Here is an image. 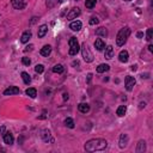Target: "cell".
Returning a JSON list of instances; mask_svg holds the SVG:
<instances>
[{
    "label": "cell",
    "mask_w": 153,
    "mask_h": 153,
    "mask_svg": "<svg viewBox=\"0 0 153 153\" xmlns=\"http://www.w3.org/2000/svg\"><path fill=\"white\" fill-rule=\"evenodd\" d=\"M20 93V90L17 86H10L4 91V96H12V95H18Z\"/></svg>",
    "instance_id": "ba28073f"
},
{
    "label": "cell",
    "mask_w": 153,
    "mask_h": 153,
    "mask_svg": "<svg viewBox=\"0 0 153 153\" xmlns=\"http://www.w3.org/2000/svg\"><path fill=\"white\" fill-rule=\"evenodd\" d=\"M33 48H34V46H33V44H30V46H28L24 50H25V52H30V50H33Z\"/></svg>",
    "instance_id": "e575fe53"
},
{
    "label": "cell",
    "mask_w": 153,
    "mask_h": 153,
    "mask_svg": "<svg viewBox=\"0 0 153 153\" xmlns=\"http://www.w3.org/2000/svg\"><path fill=\"white\" fill-rule=\"evenodd\" d=\"M66 99H68V95H63V101H66Z\"/></svg>",
    "instance_id": "f35d334b"
},
{
    "label": "cell",
    "mask_w": 153,
    "mask_h": 153,
    "mask_svg": "<svg viewBox=\"0 0 153 153\" xmlns=\"http://www.w3.org/2000/svg\"><path fill=\"white\" fill-rule=\"evenodd\" d=\"M91 79H92V74H91V73H88V74H87V83H90V82H91Z\"/></svg>",
    "instance_id": "d590c367"
},
{
    "label": "cell",
    "mask_w": 153,
    "mask_h": 153,
    "mask_svg": "<svg viewBox=\"0 0 153 153\" xmlns=\"http://www.w3.org/2000/svg\"><path fill=\"white\" fill-rule=\"evenodd\" d=\"M48 33V27L46 25V24H43V25H41L38 28V33H37V36L39 37V38H42V37H44L46 36V34Z\"/></svg>",
    "instance_id": "5bb4252c"
},
{
    "label": "cell",
    "mask_w": 153,
    "mask_h": 153,
    "mask_svg": "<svg viewBox=\"0 0 153 153\" xmlns=\"http://www.w3.org/2000/svg\"><path fill=\"white\" fill-rule=\"evenodd\" d=\"M75 1H79V0H75Z\"/></svg>",
    "instance_id": "f6af8a7d"
},
{
    "label": "cell",
    "mask_w": 153,
    "mask_h": 153,
    "mask_svg": "<svg viewBox=\"0 0 153 153\" xmlns=\"http://www.w3.org/2000/svg\"><path fill=\"white\" fill-rule=\"evenodd\" d=\"M25 93L29 96V97H31V98H35L36 96H37V91H36V88H34V87H29V88H27Z\"/></svg>",
    "instance_id": "cb8c5ba5"
},
{
    "label": "cell",
    "mask_w": 153,
    "mask_h": 153,
    "mask_svg": "<svg viewBox=\"0 0 153 153\" xmlns=\"http://www.w3.org/2000/svg\"><path fill=\"white\" fill-rule=\"evenodd\" d=\"M59 3H60V0H46V5L48 9H54Z\"/></svg>",
    "instance_id": "603a6c76"
},
{
    "label": "cell",
    "mask_w": 153,
    "mask_h": 153,
    "mask_svg": "<svg viewBox=\"0 0 153 153\" xmlns=\"http://www.w3.org/2000/svg\"><path fill=\"white\" fill-rule=\"evenodd\" d=\"M98 23H99V19L97 17H91V19H90L91 25H96V24H98Z\"/></svg>",
    "instance_id": "1f68e13d"
},
{
    "label": "cell",
    "mask_w": 153,
    "mask_h": 153,
    "mask_svg": "<svg viewBox=\"0 0 153 153\" xmlns=\"http://www.w3.org/2000/svg\"><path fill=\"white\" fill-rule=\"evenodd\" d=\"M5 132H6L5 127H4V126H1V127H0V135H4V134H5Z\"/></svg>",
    "instance_id": "836d02e7"
},
{
    "label": "cell",
    "mask_w": 153,
    "mask_h": 153,
    "mask_svg": "<svg viewBox=\"0 0 153 153\" xmlns=\"http://www.w3.org/2000/svg\"><path fill=\"white\" fill-rule=\"evenodd\" d=\"M11 4L16 10H23L27 6V0H11Z\"/></svg>",
    "instance_id": "8992f818"
},
{
    "label": "cell",
    "mask_w": 153,
    "mask_h": 153,
    "mask_svg": "<svg viewBox=\"0 0 153 153\" xmlns=\"http://www.w3.org/2000/svg\"><path fill=\"white\" fill-rule=\"evenodd\" d=\"M146 151V142L143 140H140L139 143H138V147H136V152L138 153H141V152H145Z\"/></svg>",
    "instance_id": "ffe728a7"
},
{
    "label": "cell",
    "mask_w": 153,
    "mask_h": 153,
    "mask_svg": "<svg viewBox=\"0 0 153 153\" xmlns=\"http://www.w3.org/2000/svg\"><path fill=\"white\" fill-rule=\"evenodd\" d=\"M109 65H107V63H101V65L97 67V72L98 73H104V72L109 71Z\"/></svg>",
    "instance_id": "d4e9b609"
},
{
    "label": "cell",
    "mask_w": 153,
    "mask_h": 153,
    "mask_svg": "<svg viewBox=\"0 0 153 153\" xmlns=\"http://www.w3.org/2000/svg\"><path fill=\"white\" fill-rule=\"evenodd\" d=\"M78 110L80 112H83V114H86V112L90 111V105L87 103H80L78 105Z\"/></svg>",
    "instance_id": "e0dca14e"
},
{
    "label": "cell",
    "mask_w": 153,
    "mask_h": 153,
    "mask_svg": "<svg viewBox=\"0 0 153 153\" xmlns=\"http://www.w3.org/2000/svg\"><path fill=\"white\" fill-rule=\"evenodd\" d=\"M131 35V29L129 28H122L120 31H118V34H117V37H116V43L118 47H122L126 42H127V38L129 37Z\"/></svg>",
    "instance_id": "7a4b0ae2"
},
{
    "label": "cell",
    "mask_w": 153,
    "mask_h": 153,
    "mask_svg": "<svg viewBox=\"0 0 153 153\" xmlns=\"http://www.w3.org/2000/svg\"><path fill=\"white\" fill-rule=\"evenodd\" d=\"M142 108H145V103H140V109H142Z\"/></svg>",
    "instance_id": "b9f144b4"
},
{
    "label": "cell",
    "mask_w": 153,
    "mask_h": 153,
    "mask_svg": "<svg viewBox=\"0 0 153 153\" xmlns=\"http://www.w3.org/2000/svg\"><path fill=\"white\" fill-rule=\"evenodd\" d=\"M22 62H23V65L29 66L30 63H31V60H30L29 58H27V56H24V58H22Z\"/></svg>",
    "instance_id": "4dcf8cb0"
},
{
    "label": "cell",
    "mask_w": 153,
    "mask_h": 153,
    "mask_svg": "<svg viewBox=\"0 0 153 153\" xmlns=\"http://www.w3.org/2000/svg\"><path fill=\"white\" fill-rule=\"evenodd\" d=\"M22 78H23V82L25 83L27 85H29L31 83V78H30V75L27 73V72H23V73H22Z\"/></svg>",
    "instance_id": "484cf974"
},
{
    "label": "cell",
    "mask_w": 153,
    "mask_h": 153,
    "mask_svg": "<svg viewBox=\"0 0 153 153\" xmlns=\"http://www.w3.org/2000/svg\"><path fill=\"white\" fill-rule=\"evenodd\" d=\"M124 1H131V0H124Z\"/></svg>",
    "instance_id": "ee69618b"
},
{
    "label": "cell",
    "mask_w": 153,
    "mask_h": 153,
    "mask_svg": "<svg viewBox=\"0 0 153 153\" xmlns=\"http://www.w3.org/2000/svg\"><path fill=\"white\" fill-rule=\"evenodd\" d=\"M3 136H4L5 143H7V145H12V143H13L14 139H13V135H12L10 132H5V134H4Z\"/></svg>",
    "instance_id": "4fadbf2b"
},
{
    "label": "cell",
    "mask_w": 153,
    "mask_h": 153,
    "mask_svg": "<svg viewBox=\"0 0 153 153\" xmlns=\"http://www.w3.org/2000/svg\"><path fill=\"white\" fill-rule=\"evenodd\" d=\"M82 54H83V58L85 60V62H92L93 61V54L91 53L90 48L86 43L82 44Z\"/></svg>",
    "instance_id": "277c9868"
},
{
    "label": "cell",
    "mask_w": 153,
    "mask_h": 153,
    "mask_svg": "<svg viewBox=\"0 0 153 153\" xmlns=\"http://www.w3.org/2000/svg\"><path fill=\"white\" fill-rule=\"evenodd\" d=\"M53 72H54V73H62V72H63V66L62 65H60V63H59V65H55L54 67H53Z\"/></svg>",
    "instance_id": "f1b7e54d"
},
{
    "label": "cell",
    "mask_w": 153,
    "mask_h": 153,
    "mask_svg": "<svg viewBox=\"0 0 153 153\" xmlns=\"http://www.w3.org/2000/svg\"><path fill=\"white\" fill-rule=\"evenodd\" d=\"M50 53H52V47H50L49 44L44 46L42 49H41V55H42V56H48Z\"/></svg>",
    "instance_id": "44dd1931"
},
{
    "label": "cell",
    "mask_w": 153,
    "mask_h": 153,
    "mask_svg": "<svg viewBox=\"0 0 153 153\" xmlns=\"http://www.w3.org/2000/svg\"><path fill=\"white\" fill-rule=\"evenodd\" d=\"M135 78L134 77H131V75H128L126 77V80H124V85H126V88H127V91H132L134 86H135Z\"/></svg>",
    "instance_id": "5b68a950"
},
{
    "label": "cell",
    "mask_w": 153,
    "mask_h": 153,
    "mask_svg": "<svg viewBox=\"0 0 153 153\" xmlns=\"http://www.w3.org/2000/svg\"><path fill=\"white\" fill-rule=\"evenodd\" d=\"M31 36H33L31 31H30V30H27L25 33H24V34L22 35V37H20V42H22V43H27V42H29V39L31 38Z\"/></svg>",
    "instance_id": "9a60e30c"
},
{
    "label": "cell",
    "mask_w": 153,
    "mask_h": 153,
    "mask_svg": "<svg viewBox=\"0 0 153 153\" xmlns=\"http://www.w3.org/2000/svg\"><path fill=\"white\" fill-rule=\"evenodd\" d=\"M136 37H138V38H142L143 37V33H138V34H136Z\"/></svg>",
    "instance_id": "8d00e7d4"
},
{
    "label": "cell",
    "mask_w": 153,
    "mask_h": 153,
    "mask_svg": "<svg viewBox=\"0 0 153 153\" xmlns=\"http://www.w3.org/2000/svg\"><path fill=\"white\" fill-rule=\"evenodd\" d=\"M148 50H150L151 53L153 52V46H152V44H150V46H148Z\"/></svg>",
    "instance_id": "74e56055"
},
{
    "label": "cell",
    "mask_w": 153,
    "mask_h": 153,
    "mask_svg": "<svg viewBox=\"0 0 153 153\" xmlns=\"http://www.w3.org/2000/svg\"><path fill=\"white\" fill-rule=\"evenodd\" d=\"M128 143V135L127 134H121L120 135V140H118V146L121 148H124Z\"/></svg>",
    "instance_id": "30bf717a"
},
{
    "label": "cell",
    "mask_w": 153,
    "mask_h": 153,
    "mask_svg": "<svg viewBox=\"0 0 153 153\" xmlns=\"http://www.w3.org/2000/svg\"><path fill=\"white\" fill-rule=\"evenodd\" d=\"M136 67H138L136 65H133V66H132V71H136Z\"/></svg>",
    "instance_id": "60d3db41"
},
{
    "label": "cell",
    "mask_w": 153,
    "mask_h": 153,
    "mask_svg": "<svg viewBox=\"0 0 153 153\" xmlns=\"http://www.w3.org/2000/svg\"><path fill=\"white\" fill-rule=\"evenodd\" d=\"M96 35H97V36H102V37H107L108 36V30L105 28L101 27V28H98L97 30H96Z\"/></svg>",
    "instance_id": "d6986e66"
},
{
    "label": "cell",
    "mask_w": 153,
    "mask_h": 153,
    "mask_svg": "<svg viewBox=\"0 0 153 153\" xmlns=\"http://www.w3.org/2000/svg\"><path fill=\"white\" fill-rule=\"evenodd\" d=\"M107 146H108L107 140H104V139H91L84 145V148L87 152H96V151L105 150Z\"/></svg>",
    "instance_id": "6da1fadb"
},
{
    "label": "cell",
    "mask_w": 153,
    "mask_h": 153,
    "mask_svg": "<svg viewBox=\"0 0 153 153\" xmlns=\"http://www.w3.org/2000/svg\"><path fill=\"white\" fill-rule=\"evenodd\" d=\"M35 71L37 72V73H43L44 66H43V65H36V66H35Z\"/></svg>",
    "instance_id": "f546056e"
},
{
    "label": "cell",
    "mask_w": 153,
    "mask_h": 153,
    "mask_svg": "<svg viewBox=\"0 0 153 153\" xmlns=\"http://www.w3.org/2000/svg\"><path fill=\"white\" fill-rule=\"evenodd\" d=\"M41 136H42L43 141H46V142H49V141H52V142H53V139L50 138V132L48 131V129H43V131H42V134H41Z\"/></svg>",
    "instance_id": "2e32d148"
},
{
    "label": "cell",
    "mask_w": 153,
    "mask_h": 153,
    "mask_svg": "<svg viewBox=\"0 0 153 153\" xmlns=\"http://www.w3.org/2000/svg\"><path fill=\"white\" fill-rule=\"evenodd\" d=\"M4 151H5V150H4V148H3L1 146H0V152H4Z\"/></svg>",
    "instance_id": "7bdbcfd3"
},
{
    "label": "cell",
    "mask_w": 153,
    "mask_h": 153,
    "mask_svg": "<svg viewBox=\"0 0 153 153\" xmlns=\"http://www.w3.org/2000/svg\"><path fill=\"white\" fill-rule=\"evenodd\" d=\"M95 48L97 49L98 52H102V50H104L105 49V43H104V41L102 38H97L95 41Z\"/></svg>",
    "instance_id": "9c48e42d"
},
{
    "label": "cell",
    "mask_w": 153,
    "mask_h": 153,
    "mask_svg": "<svg viewBox=\"0 0 153 153\" xmlns=\"http://www.w3.org/2000/svg\"><path fill=\"white\" fill-rule=\"evenodd\" d=\"M146 39L150 42L152 39V29H147V36H146Z\"/></svg>",
    "instance_id": "d6a6232c"
},
{
    "label": "cell",
    "mask_w": 153,
    "mask_h": 153,
    "mask_svg": "<svg viewBox=\"0 0 153 153\" xmlns=\"http://www.w3.org/2000/svg\"><path fill=\"white\" fill-rule=\"evenodd\" d=\"M104 56H105V59H108V60H110V59L114 58V48H112V46H108V47H105Z\"/></svg>",
    "instance_id": "8fae6325"
},
{
    "label": "cell",
    "mask_w": 153,
    "mask_h": 153,
    "mask_svg": "<svg viewBox=\"0 0 153 153\" xmlns=\"http://www.w3.org/2000/svg\"><path fill=\"white\" fill-rule=\"evenodd\" d=\"M65 124H66V127H68V128H74V121L72 120L71 117H67L66 120H65Z\"/></svg>",
    "instance_id": "83f0119b"
},
{
    "label": "cell",
    "mask_w": 153,
    "mask_h": 153,
    "mask_svg": "<svg viewBox=\"0 0 153 153\" xmlns=\"http://www.w3.org/2000/svg\"><path fill=\"white\" fill-rule=\"evenodd\" d=\"M68 44H69V52L68 54L71 56H74L78 54V52L80 50V47H79V43H78V39L75 37H71L69 41H68Z\"/></svg>",
    "instance_id": "3957f363"
},
{
    "label": "cell",
    "mask_w": 153,
    "mask_h": 153,
    "mask_svg": "<svg viewBox=\"0 0 153 153\" xmlns=\"http://www.w3.org/2000/svg\"><path fill=\"white\" fill-rule=\"evenodd\" d=\"M82 27H83V24H82V22L80 20H75V22H72L71 23V25H69V28L73 30V31H79L80 29H82Z\"/></svg>",
    "instance_id": "ac0fdd59"
},
{
    "label": "cell",
    "mask_w": 153,
    "mask_h": 153,
    "mask_svg": "<svg viewBox=\"0 0 153 153\" xmlns=\"http://www.w3.org/2000/svg\"><path fill=\"white\" fill-rule=\"evenodd\" d=\"M96 3H97V0H86L85 1L86 9H93V7L96 6Z\"/></svg>",
    "instance_id": "4316f807"
},
{
    "label": "cell",
    "mask_w": 153,
    "mask_h": 153,
    "mask_svg": "<svg viewBox=\"0 0 153 153\" xmlns=\"http://www.w3.org/2000/svg\"><path fill=\"white\" fill-rule=\"evenodd\" d=\"M73 66H79V61H73Z\"/></svg>",
    "instance_id": "ab89813d"
},
{
    "label": "cell",
    "mask_w": 153,
    "mask_h": 153,
    "mask_svg": "<svg viewBox=\"0 0 153 153\" xmlns=\"http://www.w3.org/2000/svg\"><path fill=\"white\" fill-rule=\"evenodd\" d=\"M128 59H129V54H128V52L127 50H121L120 54H118V60L121 62L126 63L128 61Z\"/></svg>",
    "instance_id": "7c38bea8"
},
{
    "label": "cell",
    "mask_w": 153,
    "mask_h": 153,
    "mask_svg": "<svg viewBox=\"0 0 153 153\" xmlns=\"http://www.w3.org/2000/svg\"><path fill=\"white\" fill-rule=\"evenodd\" d=\"M126 111H127V107L126 105H120L117 108V110H116V115L120 116V117H122V116H124Z\"/></svg>",
    "instance_id": "7402d4cb"
},
{
    "label": "cell",
    "mask_w": 153,
    "mask_h": 153,
    "mask_svg": "<svg viewBox=\"0 0 153 153\" xmlns=\"http://www.w3.org/2000/svg\"><path fill=\"white\" fill-rule=\"evenodd\" d=\"M78 16H80V9L79 7H73L68 13H67V19L72 20V19H75Z\"/></svg>",
    "instance_id": "52a82bcc"
}]
</instances>
